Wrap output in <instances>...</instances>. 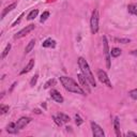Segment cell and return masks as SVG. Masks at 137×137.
Returning a JSON list of instances; mask_svg holds the SVG:
<instances>
[{
    "instance_id": "obj_13",
    "label": "cell",
    "mask_w": 137,
    "mask_h": 137,
    "mask_svg": "<svg viewBox=\"0 0 137 137\" xmlns=\"http://www.w3.org/2000/svg\"><path fill=\"white\" fill-rule=\"evenodd\" d=\"M17 128H16V123H10L7 126V132L9 134H16L17 133Z\"/></svg>"
},
{
    "instance_id": "obj_32",
    "label": "cell",
    "mask_w": 137,
    "mask_h": 137,
    "mask_svg": "<svg viewBox=\"0 0 137 137\" xmlns=\"http://www.w3.org/2000/svg\"><path fill=\"white\" fill-rule=\"evenodd\" d=\"M131 54L133 55V56H136V57H137V49H135V50H132Z\"/></svg>"
},
{
    "instance_id": "obj_9",
    "label": "cell",
    "mask_w": 137,
    "mask_h": 137,
    "mask_svg": "<svg viewBox=\"0 0 137 137\" xmlns=\"http://www.w3.org/2000/svg\"><path fill=\"white\" fill-rule=\"evenodd\" d=\"M30 121H31V119L29 118V117H22L19 120H17V122H16V128L17 130H22L24 129L25 126H26Z\"/></svg>"
},
{
    "instance_id": "obj_27",
    "label": "cell",
    "mask_w": 137,
    "mask_h": 137,
    "mask_svg": "<svg viewBox=\"0 0 137 137\" xmlns=\"http://www.w3.org/2000/svg\"><path fill=\"white\" fill-rule=\"evenodd\" d=\"M55 84H56V80H55V79H49L48 82H47L46 84H45L44 88H45V89H47V88H49L52 85H55Z\"/></svg>"
},
{
    "instance_id": "obj_5",
    "label": "cell",
    "mask_w": 137,
    "mask_h": 137,
    "mask_svg": "<svg viewBox=\"0 0 137 137\" xmlns=\"http://www.w3.org/2000/svg\"><path fill=\"white\" fill-rule=\"evenodd\" d=\"M98 77H99V80H100V82L102 83V84L106 85V86H107V87H109V88L113 87V86H111L110 80H109L108 75H107V73H106L105 71L99 70V71H98Z\"/></svg>"
},
{
    "instance_id": "obj_16",
    "label": "cell",
    "mask_w": 137,
    "mask_h": 137,
    "mask_svg": "<svg viewBox=\"0 0 137 137\" xmlns=\"http://www.w3.org/2000/svg\"><path fill=\"white\" fill-rule=\"evenodd\" d=\"M34 45H35V40H34V39H32L31 41H30V42L28 43L27 46H26V49H25V53H26V54L30 53V52H31V50L33 49Z\"/></svg>"
},
{
    "instance_id": "obj_4",
    "label": "cell",
    "mask_w": 137,
    "mask_h": 137,
    "mask_svg": "<svg viewBox=\"0 0 137 137\" xmlns=\"http://www.w3.org/2000/svg\"><path fill=\"white\" fill-rule=\"evenodd\" d=\"M103 46H104V55H105V60H106V68L110 69V52H109L108 42L106 37H103Z\"/></svg>"
},
{
    "instance_id": "obj_25",
    "label": "cell",
    "mask_w": 137,
    "mask_h": 137,
    "mask_svg": "<svg viewBox=\"0 0 137 137\" xmlns=\"http://www.w3.org/2000/svg\"><path fill=\"white\" fill-rule=\"evenodd\" d=\"M53 120L55 121V123H56V124H57L58 126H61V125H62V123H63V122H62V121H61V120H60V119L58 118V117H56V116H53Z\"/></svg>"
},
{
    "instance_id": "obj_6",
    "label": "cell",
    "mask_w": 137,
    "mask_h": 137,
    "mask_svg": "<svg viewBox=\"0 0 137 137\" xmlns=\"http://www.w3.org/2000/svg\"><path fill=\"white\" fill-rule=\"evenodd\" d=\"M77 78H78V80H79V83H80V86L85 89V91H86V93H90L91 92V89H90V83H89V80L87 79L84 76V74L82 73V74H78L77 75Z\"/></svg>"
},
{
    "instance_id": "obj_11",
    "label": "cell",
    "mask_w": 137,
    "mask_h": 137,
    "mask_svg": "<svg viewBox=\"0 0 137 137\" xmlns=\"http://www.w3.org/2000/svg\"><path fill=\"white\" fill-rule=\"evenodd\" d=\"M114 128H115V132H116V135L120 137L121 136V132H120V124H119V118L116 117L115 120H114Z\"/></svg>"
},
{
    "instance_id": "obj_33",
    "label": "cell",
    "mask_w": 137,
    "mask_h": 137,
    "mask_svg": "<svg viewBox=\"0 0 137 137\" xmlns=\"http://www.w3.org/2000/svg\"><path fill=\"white\" fill-rule=\"evenodd\" d=\"M34 111H35L37 114H41V110H39V109H34Z\"/></svg>"
},
{
    "instance_id": "obj_19",
    "label": "cell",
    "mask_w": 137,
    "mask_h": 137,
    "mask_svg": "<svg viewBox=\"0 0 137 137\" xmlns=\"http://www.w3.org/2000/svg\"><path fill=\"white\" fill-rule=\"evenodd\" d=\"M57 117L62 121L63 123H65V122H69L70 121V117L69 116H67V115H64V114H62V113H58V115H57Z\"/></svg>"
},
{
    "instance_id": "obj_26",
    "label": "cell",
    "mask_w": 137,
    "mask_h": 137,
    "mask_svg": "<svg viewBox=\"0 0 137 137\" xmlns=\"http://www.w3.org/2000/svg\"><path fill=\"white\" fill-rule=\"evenodd\" d=\"M130 96L133 100H137V89H134V90L130 91Z\"/></svg>"
},
{
    "instance_id": "obj_8",
    "label": "cell",
    "mask_w": 137,
    "mask_h": 137,
    "mask_svg": "<svg viewBox=\"0 0 137 137\" xmlns=\"http://www.w3.org/2000/svg\"><path fill=\"white\" fill-rule=\"evenodd\" d=\"M91 129H92V134L94 137H104V131L101 128L99 124H96L95 122H91Z\"/></svg>"
},
{
    "instance_id": "obj_34",
    "label": "cell",
    "mask_w": 137,
    "mask_h": 137,
    "mask_svg": "<svg viewBox=\"0 0 137 137\" xmlns=\"http://www.w3.org/2000/svg\"><path fill=\"white\" fill-rule=\"evenodd\" d=\"M136 122H137V119H136Z\"/></svg>"
},
{
    "instance_id": "obj_14",
    "label": "cell",
    "mask_w": 137,
    "mask_h": 137,
    "mask_svg": "<svg viewBox=\"0 0 137 137\" xmlns=\"http://www.w3.org/2000/svg\"><path fill=\"white\" fill-rule=\"evenodd\" d=\"M42 46L43 47H52V48H54L56 46V41L55 40H52V39H47V40H45V41L43 42Z\"/></svg>"
},
{
    "instance_id": "obj_28",
    "label": "cell",
    "mask_w": 137,
    "mask_h": 137,
    "mask_svg": "<svg viewBox=\"0 0 137 137\" xmlns=\"http://www.w3.org/2000/svg\"><path fill=\"white\" fill-rule=\"evenodd\" d=\"M0 111H1V114H6L9 111V106H6V105H1L0 106Z\"/></svg>"
},
{
    "instance_id": "obj_10",
    "label": "cell",
    "mask_w": 137,
    "mask_h": 137,
    "mask_svg": "<svg viewBox=\"0 0 137 137\" xmlns=\"http://www.w3.org/2000/svg\"><path fill=\"white\" fill-rule=\"evenodd\" d=\"M50 96L54 101H56L57 103H63V98L62 95L60 94V92H58L57 90H52L50 91Z\"/></svg>"
},
{
    "instance_id": "obj_23",
    "label": "cell",
    "mask_w": 137,
    "mask_h": 137,
    "mask_svg": "<svg viewBox=\"0 0 137 137\" xmlns=\"http://www.w3.org/2000/svg\"><path fill=\"white\" fill-rule=\"evenodd\" d=\"M10 49H11V44H8V45H7V47H6V49L3 50V53H2V55H1V57H2V58H6V57H7V55L9 54Z\"/></svg>"
},
{
    "instance_id": "obj_2",
    "label": "cell",
    "mask_w": 137,
    "mask_h": 137,
    "mask_svg": "<svg viewBox=\"0 0 137 137\" xmlns=\"http://www.w3.org/2000/svg\"><path fill=\"white\" fill-rule=\"evenodd\" d=\"M78 67H79L80 71H82V73L84 74V76L89 80L90 85L92 86V87H96V83H95L94 76H93L92 72H91V70L89 68V64H88V62L86 61L83 57L78 58Z\"/></svg>"
},
{
    "instance_id": "obj_24",
    "label": "cell",
    "mask_w": 137,
    "mask_h": 137,
    "mask_svg": "<svg viewBox=\"0 0 137 137\" xmlns=\"http://www.w3.org/2000/svg\"><path fill=\"white\" fill-rule=\"evenodd\" d=\"M38 77H39L38 74H35L33 77H32L31 82H30V86H31V87H34V86H35V84H37V82H38Z\"/></svg>"
},
{
    "instance_id": "obj_20",
    "label": "cell",
    "mask_w": 137,
    "mask_h": 137,
    "mask_svg": "<svg viewBox=\"0 0 137 137\" xmlns=\"http://www.w3.org/2000/svg\"><path fill=\"white\" fill-rule=\"evenodd\" d=\"M128 11L131 14L137 15V6H135V4H130V6L128 7Z\"/></svg>"
},
{
    "instance_id": "obj_31",
    "label": "cell",
    "mask_w": 137,
    "mask_h": 137,
    "mask_svg": "<svg viewBox=\"0 0 137 137\" xmlns=\"http://www.w3.org/2000/svg\"><path fill=\"white\" fill-rule=\"evenodd\" d=\"M23 16H24V14H22V15H21V16H19V18H18V21H16V22H15V23H14V24L12 25V26H16V25H17V24H18L19 22H21V19H22V17H23Z\"/></svg>"
},
{
    "instance_id": "obj_1",
    "label": "cell",
    "mask_w": 137,
    "mask_h": 137,
    "mask_svg": "<svg viewBox=\"0 0 137 137\" xmlns=\"http://www.w3.org/2000/svg\"><path fill=\"white\" fill-rule=\"evenodd\" d=\"M60 82H61L62 86L64 87L65 90H68L69 92L73 93H78L82 95H86V91L84 89L80 88V86H78L72 78L67 77V76H61L60 77Z\"/></svg>"
},
{
    "instance_id": "obj_12",
    "label": "cell",
    "mask_w": 137,
    "mask_h": 137,
    "mask_svg": "<svg viewBox=\"0 0 137 137\" xmlns=\"http://www.w3.org/2000/svg\"><path fill=\"white\" fill-rule=\"evenodd\" d=\"M33 67H34V60L33 59H31L29 61V63L26 65V67H25V69L22 71L21 72V74H25V73H28V72H30V71H31L32 69H33Z\"/></svg>"
},
{
    "instance_id": "obj_17",
    "label": "cell",
    "mask_w": 137,
    "mask_h": 137,
    "mask_svg": "<svg viewBox=\"0 0 137 137\" xmlns=\"http://www.w3.org/2000/svg\"><path fill=\"white\" fill-rule=\"evenodd\" d=\"M38 14H39V10L38 9H35V10H32L31 12H30L28 14V16H27V19L28 21H32V19H34L35 17L38 16Z\"/></svg>"
},
{
    "instance_id": "obj_29",
    "label": "cell",
    "mask_w": 137,
    "mask_h": 137,
    "mask_svg": "<svg viewBox=\"0 0 137 137\" xmlns=\"http://www.w3.org/2000/svg\"><path fill=\"white\" fill-rule=\"evenodd\" d=\"M75 122H76V124H77V125H80L83 123V120H82V118H80L78 115H75Z\"/></svg>"
},
{
    "instance_id": "obj_30",
    "label": "cell",
    "mask_w": 137,
    "mask_h": 137,
    "mask_svg": "<svg viewBox=\"0 0 137 137\" xmlns=\"http://www.w3.org/2000/svg\"><path fill=\"white\" fill-rule=\"evenodd\" d=\"M126 136H134V137H137V134L134 133V132H128V134H126Z\"/></svg>"
},
{
    "instance_id": "obj_3",
    "label": "cell",
    "mask_w": 137,
    "mask_h": 137,
    "mask_svg": "<svg viewBox=\"0 0 137 137\" xmlns=\"http://www.w3.org/2000/svg\"><path fill=\"white\" fill-rule=\"evenodd\" d=\"M99 12L98 10H93L92 15H91V19H90V28H91V33L95 34L99 31Z\"/></svg>"
},
{
    "instance_id": "obj_15",
    "label": "cell",
    "mask_w": 137,
    "mask_h": 137,
    "mask_svg": "<svg viewBox=\"0 0 137 137\" xmlns=\"http://www.w3.org/2000/svg\"><path fill=\"white\" fill-rule=\"evenodd\" d=\"M15 7H16V2H14V3H12V4H10V6H8L6 9L3 10V12H2V14H1V18H3L9 12H11L13 9H15Z\"/></svg>"
},
{
    "instance_id": "obj_7",
    "label": "cell",
    "mask_w": 137,
    "mask_h": 137,
    "mask_svg": "<svg viewBox=\"0 0 137 137\" xmlns=\"http://www.w3.org/2000/svg\"><path fill=\"white\" fill-rule=\"evenodd\" d=\"M34 28H35L34 25H28V26H26L24 29H22L21 31L17 32L16 34H15V35H14V39L16 40V39H21V38L25 37V35H27L29 32H31Z\"/></svg>"
},
{
    "instance_id": "obj_22",
    "label": "cell",
    "mask_w": 137,
    "mask_h": 137,
    "mask_svg": "<svg viewBox=\"0 0 137 137\" xmlns=\"http://www.w3.org/2000/svg\"><path fill=\"white\" fill-rule=\"evenodd\" d=\"M114 41H115V42H117V43L126 44V43H130V42H131V40H130V39H115Z\"/></svg>"
},
{
    "instance_id": "obj_21",
    "label": "cell",
    "mask_w": 137,
    "mask_h": 137,
    "mask_svg": "<svg viewBox=\"0 0 137 137\" xmlns=\"http://www.w3.org/2000/svg\"><path fill=\"white\" fill-rule=\"evenodd\" d=\"M49 17V12L48 11H45L43 14H42V16H41V19H40V22L41 23H44L46 19Z\"/></svg>"
},
{
    "instance_id": "obj_18",
    "label": "cell",
    "mask_w": 137,
    "mask_h": 137,
    "mask_svg": "<svg viewBox=\"0 0 137 137\" xmlns=\"http://www.w3.org/2000/svg\"><path fill=\"white\" fill-rule=\"evenodd\" d=\"M110 54H111V56H113V57L117 58V57H119V56L121 55V49L118 48V47H114V48H111Z\"/></svg>"
}]
</instances>
